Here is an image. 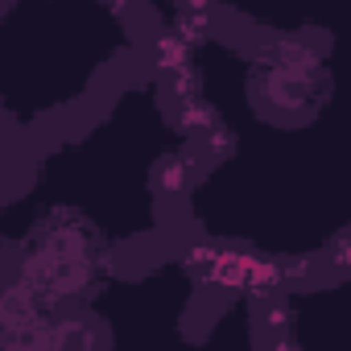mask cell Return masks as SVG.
Wrapping results in <instances>:
<instances>
[{
	"mask_svg": "<svg viewBox=\"0 0 351 351\" xmlns=\"http://www.w3.org/2000/svg\"><path fill=\"white\" fill-rule=\"evenodd\" d=\"M116 252L79 207H50L17 248V281L50 310H62L112 277Z\"/></svg>",
	"mask_w": 351,
	"mask_h": 351,
	"instance_id": "cell-1",
	"label": "cell"
},
{
	"mask_svg": "<svg viewBox=\"0 0 351 351\" xmlns=\"http://www.w3.org/2000/svg\"><path fill=\"white\" fill-rule=\"evenodd\" d=\"M248 95L273 120H306L330 95L326 54L306 38H277L248 62Z\"/></svg>",
	"mask_w": 351,
	"mask_h": 351,
	"instance_id": "cell-2",
	"label": "cell"
},
{
	"mask_svg": "<svg viewBox=\"0 0 351 351\" xmlns=\"http://www.w3.org/2000/svg\"><path fill=\"white\" fill-rule=\"evenodd\" d=\"M186 269L203 285L223 289V293L265 298L285 285V265H277L261 252H248V248H232V244H195L186 252Z\"/></svg>",
	"mask_w": 351,
	"mask_h": 351,
	"instance_id": "cell-3",
	"label": "cell"
},
{
	"mask_svg": "<svg viewBox=\"0 0 351 351\" xmlns=\"http://www.w3.org/2000/svg\"><path fill=\"white\" fill-rule=\"evenodd\" d=\"M50 351H108V335L99 318L87 310H58L50 330Z\"/></svg>",
	"mask_w": 351,
	"mask_h": 351,
	"instance_id": "cell-4",
	"label": "cell"
},
{
	"mask_svg": "<svg viewBox=\"0 0 351 351\" xmlns=\"http://www.w3.org/2000/svg\"><path fill=\"white\" fill-rule=\"evenodd\" d=\"M195 165H199V157L191 153V145H186V149H173V153H165V157L153 165V191H157L161 199H178V195L191 186V173H195Z\"/></svg>",
	"mask_w": 351,
	"mask_h": 351,
	"instance_id": "cell-5",
	"label": "cell"
},
{
	"mask_svg": "<svg viewBox=\"0 0 351 351\" xmlns=\"http://www.w3.org/2000/svg\"><path fill=\"white\" fill-rule=\"evenodd\" d=\"M5 265L9 261H5V240H0V281H5Z\"/></svg>",
	"mask_w": 351,
	"mask_h": 351,
	"instance_id": "cell-6",
	"label": "cell"
}]
</instances>
